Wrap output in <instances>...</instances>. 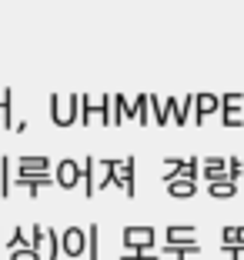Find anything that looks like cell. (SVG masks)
Returning a JSON list of instances; mask_svg holds the SVG:
<instances>
[{
    "label": "cell",
    "mask_w": 244,
    "mask_h": 260,
    "mask_svg": "<svg viewBox=\"0 0 244 260\" xmlns=\"http://www.w3.org/2000/svg\"><path fill=\"white\" fill-rule=\"evenodd\" d=\"M164 184H168V193L177 197V200L198 193V180H187V177H171V180H164Z\"/></svg>",
    "instance_id": "obj_6"
},
{
    "label": "cell",
    "mask_w": 244,
    "mask_h": 260,
    "mask_svg": "<svg viewBox=\"0 0 244 260\" xmlns=\"http://www.w3.org/2000/svg\"><path fill=\"white\" fill-rule=\"evenodd\" d=\"M228 170H231V177H234V180H237V177H244V167H241V160H237V157H231V160H228Z\"/></svg>",
    "instance_id": "obj_23"
},
{
    "label": "cell",
    "mask_w": 244,
    "mask_h": 260,
    "mask_svg": "<svg viewBox=\"0 0 244 260\" xmlns=\"http://www.w3.org/2000/svg\"><path fill=\"white\" fill-rule=\"evenodd\" d=\"M47 257L44 260H61V234L57 230H47Z\"/></svg>",
    "instance_id": "obj_15"
},
{
    "label": "cell",
    "mask_w": 244,
    "mask_h": 260,
    "mask_svg": "<svg viewBox=\"0 0 244 260\" xmlns=\"http://www.w3.org/2000/svg\"><path fill=\"white\" fill-rule=\"evenodd\" d=\"M121 260H160V253H154L151 247H138V250L121 253Z\"/></svg>",
    "instance_id": "obj_18"
},
{
    "label": "cell",
    "mask_w": 244,
    "mask_h": 260,
    "mask_svg": "<svg viewBox=\"0 0 244 260\" xmlns=\"http://www.w3.org/2000/svg\"><path fill=\"white\" fill-rule=\"evenodd\" d=\"M221 244L244 247V227H221Z\"/></svg>",
    "instance_id": "obj_16"
},
{
    "label": "cell",
    "mask_w": 244,
    "mask_h": 260,
    "mask_svg": "<svg viewBox=\"0 0 244 260\" xmlns=\"http://www.w3.org/2000/svg\"><path fill=\"white\" fill-rule=\"evenodd\" d=\"M117 187H124V193H127V197H134V193H138V180H134V157L117 160Z\"/></svg>",
    "instance_id": "obj_5"
},
{
    "label": "cell",
    "mask_w": 244,
    "mask_h": 260,
    "mask_svg": "<svg viewBox=\"0 0 244 260\" xmlns=\"http://www.w3.org/2000/svg\"><path fill=\"white\" fill-rule=\"evenodd\" d=\"M50 114H53V123H57V127H67V114H64V104H61V97H53L50 100Z\"/></svg>",
    "instance_id": "obj_20"
},
{
    "label": "cell",
    "mask_w": 244,
    "mask_h": 260,
    "mask_svg": "<svg viewBox=\"0 0 244 260\" xmlns=\"http://www.w3.org/2000/svg\"><path fill=\"white\" fill-rule=\"evenodd\" d=\"M80 180H84V193L87 197H94V190H97V180H94V157H87L84 164H80Z\"/></svg>",
    "instance_id": "obj_11"
},
{
    "label": "cell",
    "mask_w": 244,
    "mask_h": 260,
    "mask_svg": "<svg viewBox=\"0 0 244 260\" xmlns=\"http://www.w3.org/2000/svg\"><path fill=\"white\" fill-rule=\"evenodd\" d=\"M17 170H50V160H47L44 153H40V157H20V160H17Z\"/></svg>",
    "instance_id": "obj_13"
},
{
    "label": "cell",
    "mask_w": 244,
    "mask_h": 260,
    "mask_svg": "<svg viewBox=\"0 0 244 260\" xmlns=\"http://www.w3.org/2000/svg\"><path fill=\"white\" fill-rule=\"evenodd\" d=\"M100 170H104V177L97 180V190L117 187V160H100Z\"/></svg>",
    "instance_id": "obj_9"
},
{
    "label": "cell",
    "mask_w": 244,
    "mask_h": 260,
    "mask_svg": "<svg viewBox=\"0 0 244 260\" xmlns=\"http://www.w3.org/2000/svg\"><path fill=\"white\" fill-rule=\"evenodd\" d=\"M0 250H4V240H0ZM0 260H4V253H0Z\"/></svg>",
    "instance_id": "obj_25"
},
{
    "label": "cell",
    "mask_w": 244,
    "mask_h": 260,
    "mask_svg": "<svg viewBox=\"0 0 244 260\" xmlns=\"http://www.w3.org/2000/svg\"><path fill=\"white\" fill-rule=\"evenodd\" d=\"M207 193H211V197H234L237 180H214V184H207Z\"/></svg>",
    "instance_id": "obj_10"
},
{
    "label": "cell",
    "mask_w": 244,
    "mask_h": 260,
    "mask_svg": "<svg viewBox=\"0 0 244 260\" xmlns=\"http://www.w3.org/2000/svg\"><path fill=\"white\" fill-rule=\"evenodd\" d=\"M23 244H31V240H27V234H23V227H14V234H10L7 247L14 250V247H23Z\"/></svg>",
    "instance_id": "obj_21"
},
{
    "label": "cell",
    "mask_w": 244,
    "mask_h": 260,
    "mask_svg": "<svg viewBox=\"0 0 244 260\" xmlns=\"http://www.w3.org/2000/svg\"><path fill=\"white\" fill-rule=\"evenodd\" d=\"M84 234H87V244H84L87 260H100V253H97V223H91V227H87Z\"/></svg>",
    "instance_id": "obj_14"
},
{
    "label": "cell",
    "mask_w": 244,
    "mask_h": 260,
    "mask_svg": "<svg viewBox=\"0 0 244 260\" xmlns=\"http://www.w3.org/2000/svg\"><path fill=\"white\" fill-rule=\"evenodd\" d=\"M10 260H40V250H34L31 244L14 247V250H10Z\"/></svg>",
    "instance_id": "obj_19"
},
{
    "label": "cell",
    "mask_w": 244,
    "mask_h": 260,
    "mask_svg": "<svg viewBox=\"0 0 244 260\" xmlns=\"http://www.w3.org/2000/svg\"><path fill=\"white\" fill-rule=\"evenodd\" d=\"M84 244H87V234L80 227H67L61 234V253H67V257H80Z\"/></svg>",
    "instance_id": "obj_4"
},
{
    "label": "cell",
    "mask_w": 244,
    "mask_h": 260,
    "mask_svg": "<svg viewBox=\"0 0 244 260\" xmlns=\"http://www.w3.org/2000/svg\"><path fill=\"white\" fill-rule=\"evenodd\" d=\"M198 250H201L198 240H181V244L174 240V244H164V250H160V253H171L174 260H187L191 253H198Z\"/></svg>",
    "instance_id": "obj_8"
},
{
    "label": "cell",
    "mask_w": 244,
    "mask_h": 260,
    "mask_svg": "<svg viewBox=\"0 0 244 260\" xmlns=\"http://www.w3.org/2000/svg\"><path fill=\"white\" fill-rule=\"evenodd\" d=\"M50 184H53V177L47 174V170H20V177H17L10 187H23L31 197H40V190L50 187Z\"/></svg>",
    "instance_id": "obj_1"
},
{
    "label": "cell",
    "mask_w": 244,
    "mask_h": 260,
    "mask_svg": "<svg viewBox=\"0 0 244 260\" xmlns=\"http://www.w3.org/2000/svg\"><path fill=\"white\" fill-rule=\"evenodd\" d=\"M164 237H168V244H181V240H198V227H191V223H171V227H164Z\"/></svg>",
    "instance_id": "obj_7"
},
{
    "label": "cell",
    "mask_w": 244,
    "mask_h": 260,
    "mask_svg": "<svg viewBox=\"0 0 244 260\" xmlns=\"http://www.w3.org/2000/svg\"><path fill=\"white\" fill-rule=\"evenodd\" d=\"M0 193L10 197V157H0Z\"/></svg>",
    "instance_id": "obj_17"
},
{
    "label": "cell",
    "mask_w": 244,
    "mask_h": 260,
    "mask_svg": "<svg viewBox=\"0 0 244 260\" xmlns=\"http://www.w3.org/2000/svg\"><path fill=\"white\" fill-rule=\"evenodd\" d=\"M53 184L57 187H64V190H74L77 184H80V164L77 160H61L57 164V177H53Z\"/></svg>",
    "instance_id": "obj_3"
},
{
    "label": "cell",
    "mask_w": 244,
    "mask_h": 260,
    "mask_svg": "<svg viewBox=\"0 0 244 260\" xmlns=\"http://www.w3.org/2000/svg\"><path fill=\"white\" fill-rule=\"evenodd\" d=\"M194 110H198V123H201V117H207V114H214V110H218V97L201 93V97L194 100Z\"/></svg>",
    "instance_id": "obj_12"
},
{
    "label": "cell",
    "mask_w": 244,
    "mask_h": 260,
    "mask_svg": "<svg viewBox=\"0 0 244 260\" xmlns=\"http://www.w3.org/2000/svg\"><path fill=\"white\" fill-rule=\"evenodd\" d=\"M224 110H241V97H237V93L224 97Z\"/></svg>",
    "instance_id": "obj_24"
},
{
    "label": "cell",
    "mask_w": 244,
    "mask_h": 260,
    "mask_svg": "<svg viewBox=\"0 0 244 260\" xmlns=\"http://www.w3.org/2000/svg\"><path fill=\"white\" fill-rule=\"evenodd\" d=\"M124 250H138V247H154V227H124L121 230Z\"/></svg>",
    "instance_id": "obj_2"
},
{
    "label": "cell",
    "mask_w": 244,
    "mask_h": 260,
    "mask_svg": "<svg viewBox=\"0 0 244 260\" xmlns=\"http://www.w3.org/2000/svg\"><path fill=\"white\" fill-rule=\"evenodd\" d=\"M241 114H237V110H224V127H241Z\"/></svg>",
    "instance_id": "obj_22"
}]
</instances>
